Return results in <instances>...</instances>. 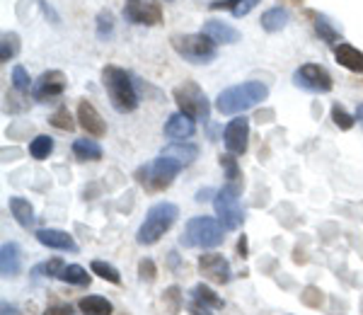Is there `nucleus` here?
<instances>
[{"instance_id":"nucleus-1","label":"nucleus","mask_w":363,"mask_h":315,"mask_svg":"<svg viewBox=\"0 0 363 315\" xmlns=\"http://www.w3.org/2000/svg\"><path fill=\"white\" fill-rule=\"evenodd\" d=\"M269 97V87L259 80H247V83H240L233 87H225L223 92L216 100V109L220 114H240L247 112L255 104Z\"/></svg>"},{"instance_id":"nucleus-2","label":"nucleus","mask_w":363,"mask_h":315,"mask_svg":"<svg viewBox=\"0 0 363 315\" xmlns=\"http://www.w3.org/2000/svg\"><path fill=\"white\" fill-rule=\"evenodd\" d=\"M102 83H104V90L109 95V102L116 112L126 114V112H133L138 107V92L133 87V80L124 68L119 66H104L102 71Z\"/></svg>"},{"instance_id":"nucleus-3","label":"nucleus","mask_w":363,"mask_h":315,"mask_svg":"<svg viewBox=\"0 0 363 315\" xmlns=\"http://www.w3.org/2000/svg\"><path fill=\"white\" fill-rule=\"evenodd\" d=\"M177 216H179L177 204H172V201L153 204V206L148 209V214H145V221L140 223V228H138V236H136L138 245L157 243L169 228H172V223L177 221Z\"/></svg>"},{"instance_id":"nucleus-4","label":"nucleus","mask_w":363,"mask_h":315,"mask_svg":"<svg viewBox=\"0 0 363 315\" xmlns=\"http://www.w3.org/2000/svg\"><path fill=\"white\" fill-rule=\"evenodd\" d=\"M223 226L220 221L211 219V216H196V219H189L186 221V228L182 233L179 243L184 248H201V250H208V248H218L223 243Z\"/></svg>"},{"instance_id":"nucleus-5","label":"nucleus","mask_w":363,"mask_h":315,"mask_svg":"<svg viewBox=\"0 0 363 315\" xmlns=\"http://www.w3.org/2000/svg\"><path fill=\"white\" fill-rule=\"evenodd\" d=\"M213 39L203 32L196 34H174L172 37V49L184 58V61L194 63V66H203V63H211L216 56H218V49H216Z\"/></svg>"},{"instance_id":"nucleus-6","label":"nucleus","mask_w":363,"mask_h":315,"mask_svg":"<svg viewBox=\"0 0 363 315\" xmlns=\"http://www.w3.org/2000/svg\"><path fill=\"white\" fill-rule=\"evenodd\" d=\"M182 162L174 160V158L169 155H160L157 160H153L150 165L140 167L136 172V179L140 184H145L148 189L153 192H160V189H167L169 184L174 182V177L182 172Z\"/></svg>"},{"instance_id":"nucleus-7","label":"nucleus","mask_w":363,"mask_h":315,"mask_svg":"<svg viewBox=\"0 0 363 315\" xmlns=\"http://www.w3.org/2000/svg\"><path fill=\"white\" fill-rule=\"evenodd\" d=\"M172 97L177 102L179 112L191 116V119H199V121H206L211 116V104H208V97L203 95V90L199 87L196 83L191 80H184L182 85H177L172 90Z\"/></svg>"},{"instance_id":"nucleus-8","label":"nucleus","mask_w":363,"mask_h":315,"mask_svg":"<svg viewBox=\"0 0 363 315\" xmlns=\"http://www.w3.org/2000/svg\"><path fill=\"white\" fill-rule=\"evenodd\" d=\"M216 214H218V221L225 231H238L245 221V211L240 206V187L238 182L225 184L223 189L216 194Z\"/></svg>"},{"instance_id":"nucleus-9","label":"nucleus","mask_w":363,"mask_h":315,"mask_svg":"<svg viewBox=\"0 0 363 315\" xmlns=\"http://www.w3.org/2000/svg\"><path fill=\"white\" fill-rule=\"evenodd\" d=\"M124 17L131 25L155 27L162 22V5L155 3V0H126Z\"/></svg>"},{"instance_id":"nucleus-10","label":"nucleus","mask_w":363,"mask_h":315,"mask_svg":"<svg viewBox=\"0 0 363 315\" xmlns=\"http://www.w3.org/2000/svg\"><path fill=\"white\" fill-rule=\"evenodd\" d=\"M66 85H68V78L63 71H44L34 80L32 97L37 102H54L66 92Z\"/></svg>"},{"instance_id":"nucleus-11","label":"nucleus","mask_w":363,"mask_h":315,"mask_svg":"<svg viewBox=\"0 0 363 315\" xmlns=\"http://www.w3.org/2000/svg\"><path fill=\"white\" fill-rule=\"evenodd\" d=\"M294 83L308 92H330L332 75L327 73V68L318 66V63H303L294 73Z\"/></svg>"},{"instance_id":"nucleus-12","label":"nucleus","mask_w":363,"mask_h":315,"mask_svg":"<svg viewBox=\"0 0 363 315\" xmlns=\"http://www.w3.org/2000/svg\"><path fill=\"white\" fill-rule=\"evenodd\" d=\"M247 138H250V119H245V116L233 119L223 131V143L228 153L233 155H242L247 150Z\"/></svg>"},{"instance_id":"nucleus-13","label":"nucleus","mask_w":363,"mask_h":315,"mask_svg":"<svg viewBox=\"0 0 363 315\" xmlns=\"http://www.w3.org/2000/svg\"><path fill=\"white\" fill-rule=\"evenodd\" d=\"M199 270L203 277L213 284H228L230 282V265L223 255H201L199 260Z\"/></svg>"},{"instance_id":"nucleus-14","label":"nucleus","mask_w":363,"mask_h":315,"mask_svg":"<svg viewBox=\"0 0 363 315\" xmlns=\"http://www.w3.org/2000/svg\"><path fill=\"white\" fill-rule=\"evenodd\" d=\"M78 124L95 138H102L104 133H107V124H104V119L99 116V112L87 100H83L78 104Z\"/></svg>"},{"instance_id":"nucleus-15","label":"nucleus","mask_w":363,"mask_h":315,"mask_svg":"<svg viewBox=\"0 0 363 315\" xmlns=\"http://www.w3.org/2000/svg\"><path fill=\"white\" fill-rule=\"evenodd\" d=\"M37 241L46 245L51 250H61V253H78V243L73 241V236H68L66 231L58 228H42L37 231Z\"/></svg>"},{"instance_id":"nucleus-16","label":"nucleus","mask_w":363,"mask_h":315,"mask_svg":"<svg viewBox=\"0 0 363 315\" xmlns=\"http://www.w3.org/2000/svg\"><path fill=\"white\" fill-rule=\"evenodd\" d=\"M194 131H196L194 119H191V116H186V114H182V112L172 114L167 119V124H165V136L174 138V141H184V138H189Z\"/></svg>"},{"instance_id":"nucleus-17","label":"nucleus","mask_w":363,"mask_h":315,"mask_svg":"<svg viewBox=\"0 0 363 315\" xmlns=\"http://www.w3.org/2000/svg\"><path fill=\"white\" fill-rule=\"evenodd\" d=\"M203 34H208L216 44H235L240 42V32L235 27H230L228 22H220V20H208L203 25Z\"/></svg>"},{"instance_id":"nucleus-18","label":"nucleus","mask_w":363,"mask_h":315,"mask_svg":"<svg viewBox=\"0 0 363 315\" xmlns=\"http://www.w3.org/2000/svg\"><path fill=\"white\" fill-rule=\"evenodd\" d=\"M335 58L339 66L349 68V71L354 73H363V51H359L356 46L351 44H337L335 46Z\"/></svg>"},{"instance_id":"nucleus-19","label":"nucleus","mask_w":363,"mask_h":315,"mask_svg":"<svg viewBox=\"0 0 363 315\" xmlns=\"http://www.w3.org/2000/svg\"><path fill=\"white\" fill-rule=\"evenodd\" d=\"M22 267V255H20V245L17 243H5L0 248V272L3 277H15Z\"/></svg>"},{"instance_id":"nucleus-20","label":"nucleus","mask_w":363,"mask_h":315,"mask_svg":"<svg viewBox=\"0 0 363 315\" xmlns=\"http://www.w3.org/2000/svg\"><path fill=\"white\" fill-rule=\"evenodd\" d=\"M80 313L83 315H112V303H109L104 296H85L78 303Z\"/></svg>"},{"instance_id":"nucleus-21","label":"nucleus","mask_w":363,"mask_h":315,"mask_svg":"<svg viewBox=\"0 0 363 315\" xmlns=\"http://www.w3.org/2000/svg\"><path fill=\"white\" fill-rule=\"evenodd\" d=\"M10 211H13L15 221L22 226V228H29V226L34 223L32 204H29L27 199H22V197H13V199H10Z\"/></svg>"},{"instance_id":"nucleus-22","label":"nucleus","mask_w":363,"mask_h":315,"mask_svg":"<svg viewBox=\"0 0 363 315\" xmlns=\"http://www.w3.org/2000/svg\"><path fill=\"white\" fill-rule=\"evenodd\" d=\"M162 155L174 158V160H179L182 165H189V162H194V158L199 155V148L196 145H189V143H172L162 150Z\"/></svg>"},{"instance_id":"nucleus-23","label":"nucleus","mask_w":363,"mask_h":315,"mask_svg":"<svg viewBox=\"0 0 363 315\" xmlns=\"http://www.w3.org/2000/svg\"><path fill=\"white\" fill-rule=\"evenodd\" d=\"M191 299L196 301V306H203V311L206 308H223V301L216 296V291H211L208 287H203V284H196L194 289H191Z\"/></svg>"},{"instance_id":"nucleus-24","label":"nucleus","mask_w":363,"mask_h":315,"mask_svg":"<svg viewBox=\"0 0 363 315\" xmlns=\"http://www.w3.org/2000/svg\"><path fill=\"white\" fill-rule=\"evenodd\" d=\"M73 153L75 158H80V160H99V158H102V148H99V143L92 141V138H78V141L73 143Z\"/></svg>"},{"instance_id":"nucleus-25","label":"nucleus","mask_w":363,"mask_h":315,"mask_svg":"<svg viewBox=\"0 0 363 315\" xmlns=\"http://www.w3.org/2000/svg\"><path fill=\"white\" fill-rule=\"evenodd\" d=\"M262 27L267 29V32H279V29L286 27V22H289V13H286L284 8H272L267 10L264 15H262Z\"/></svg>"},{"instance_id":"nucleus-26","label":"nucleus","mask_w":363,"mask_h":315,"mask_svg":"<svg viewBox=\"0 0 363 315\" xmlns=\"http://www.w3.org/2000/svg\"><path fill=\"white\" fill-rule=\"evenodd\" d=\"M61 282H66V284H75V287H87L90 284V274H87L83 267L80 265H68V267H63V272H61Z\"/></svg>"},{"instance_id":"nucleus-27","label":"nucleus","mask_w":363,"mask_h":315,"mask_svg":"<svg viewBox=\"0 0 363 315\" xmlns=\"http://www.w3.org/2000/svg\"><path fill=\"white\" fill-rule=\"evenodd\" d=\"M90 267H92V274H97V277H99V279H104V282H109V284H121V274H119V270L109 265V262L95 260Z\"/></svg>"},{"instance_id":"nucleus-28","label":"nucleus","mask_w":363,"mask_h":315,"mask_svg":"<svg viewBox=\"0 0 363 315\" xmlns=\"http://www.w3.org/2000/svg\"><path fill=\"white\" fill-rule=\"evenodd\" d=\"M315 32L320 34V39H325L327 44H337L339 42V32L332 27V22L322 15H315Z\"/></svg>"},{"instance_id":"nucleus-29","label":"nucleus","mask_w":363,"mask_h":315,"mask_svg":"<svg viewBox=\"0 0 363 315\" xmlns=\"http://www.w3.org/2000/svg\"><path fill=\"white\" fill-rule=\"evenodd\" d=\"M51 150H54V138L49 136H37L29 143V153H32V158H37V160H46L51 155Z\"/></svg>"},{"instance_id":"nucleus-30","label":"nucleus","mask_w":363,"mask_h":315,"mask_svg":"<svg viewBox=\"0 0 363 315\" xmlns=\"http://www.w3.org/2000/svg\"><path fill=\"white\" fill-rule=\"evenodd\" d=\"M17 51H20V37H17L15 32H5L3 34V46H0V61L8 63L10 58L17 56Z\"/></svg>"},{"instance_id":"nucleus-31","label":"nucleus","mask_w":363,"mask_h":315,"mask_svg":"<svg viewBox=\"0 0 363 315\" xmlns=\"http://www.w3.org/2000/svg\"><path fill=\"white\" fill-rule=\"evenodd\" d=\"M49 124L56 126V129H61V131H73L75 129V121H73V116H70L68 107H58L56 112L49 116Z\"/></svg>"},{"instance_id":"nucleus-32","label":"nucleus","mask_w":363,"mask_h":315,"mask_svg":"<svg viewBox=\"0 0 363 315\" xmlns=\"http://www.w3.org/2000/svg\"><path fill=\"white\" fill-rule=\"evenodd\" d=\"M332 121H335L342 131H349V129H354L356 116H351L342 104H335V107H332Z\"/></svg>"},{"instance_id":"nucleus-33","label":"nucleus","mask_w":363,"mask_h":315,"mask_svg":"<svg viewBox=\"0 0 363 315\" xmlns=\"http://www.w3.org/2000/svg\"><path fill=\"white\" fill-rule=\"evenodd\" d=\"M114 32V15L109 10H102L97 15V37L99 39H109Z\"/></svg>"},{"instance_id":"nucleus-34","label":"nucleus","mask_w":363,"mask_h":315,"mask_svg":"<svg viewBox=\"0 0 363 315\" xmlns=\"http://www.w3.org/2000/svg\"><path fill=\"white\" fill-rule=\"evenodd\" d=\"M32 80H29V75H27V71L22 66H15L13 68V87L17 92H29L32 90Z\"/></svg>"},{"instance_id":"nucleus-35","label":"nucleus","mask_w":363,"mask_h":315,"mask_svg":"<svg viewBox=\"0 0 363 315\" xmlns=\"http://www.w3.org/2000/svg\"><path fill=\"white\" fill-rule=\"evenodd\" d=\"M220 165H223V170H225V175H228V179L230 182H240V167H238V160L233 158V153H225V155H220Z\"/></svg>"},{"instance_id":"nucleus-36","label":"nucleus","mask_w":363,"mask_h":315,"mask_svg":"<svg viewBox=\"0 0 363 315\" xmlns=\"http://www.w3.org/2000/svg\"><path fill=\"white\" fill-rule=\"evenodd\" d=\"M63 262L61 260H49V262H44V265H39V267H34V274H42V277H61V272H63Z\"/></svg>"},{"instance_id":"nucleus-37","label":"nucleus","mask_w":363,"mask_h":315,"mask_svg":"<svg viewBox=\"0 0 363 315\" xmlns=\"http://www.w3.org/2000/svg\"><path fill=\"white\" fill-rule=\"evenodd\" d=\"M155 262L153 260H140V265H138V277L143 279V282H153L155 279Z\"/></svg>"},{"instance_id":"nucleus-38","label":"nucleus","mask_w":363,"mask_h":315,"mask_svg":"<svg viewBox=\"0 0 363 315\" xmlns=\"http://www.w3.org/2000/svg\"><path fill=\"white\" fill-rule=\"evenodd\" d=\"M259 3H262V0H240L235 8L230 10V13H233V17H245V15H250Z\"/></svg>"},{"instance_id":"nucleus-39","label":"nucleus","mask_w":363,"mask_h":315,"mask_svg":"<svg viewBox=\"0 0 363 315\" xmlns=\"http://www.w3.org/2000/svg\"><path fill=\"white\" fill-rule=\"evenodd\" d=\"M44 315H73V308H70L68 303H63V306H51V308H46Z\"/></svg>"},{"instance_id":"nucleus-40","label":"nucleus","mask_w":363,"mask_h":315,"mask_svg":"<svg viewBox=\"0 0 363 315\" xmlns=\"http://www.w3.org/2000/svg\"><path fill=\"white\" fill-rule=\"evenodd\" d=\"M240 3V0H213V3L208 5L211 10H223V8H235V5Z\"/></svg>"},{"instance_id":"nucleus-41","label":"nucleus","mask_w":363,"mask_h":315,"mask_svg":"<svg viewBox=\"0 0 363 315\" xmlns=\"http://www.w3.org/2000/svg\"><path fill=\"white\" fill-rule=\"evenodd\" d=\"M238 248H240V255H242V258H245V253H247V241H245V236H242V238H240Z\"/></svg>"},{"instance_id":"nucleus-42","label":"nucleus","mask_w":363,"mask_h":315,"mask_svg":"<svg viewBox=\"0 0 363 315\" xmlns=\"http://www.w3.org/2000/svg\"><path fill=\"white\" fill-rule=\"evenodd\" d=\"M356 119H359L361 126H363V104H359V107H356Z\"/></svg>"}]
</instances>
